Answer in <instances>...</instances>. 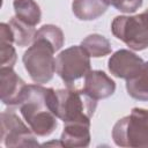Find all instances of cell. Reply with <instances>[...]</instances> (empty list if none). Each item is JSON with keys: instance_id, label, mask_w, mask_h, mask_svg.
<instances>
[{"instance_id": "1", "label": "cell", "mask_w": 148, "mask_h": 148, "mask_svg": "<svg viewBox=\"0 0 148 148\" xmlns=\"http://www.w3.org/2000/svg\"><path fill=\"white\" fill-rule=\"evenodd\" d=\"M56 104L57 94L54 89L37 83L28 84L18 109L35 135L49 136L58 127Z\"/></svg>"}, {"instance_id": "2", "label": "cell", "mask_w": 148, "mask_h": 148, "mask_svg": "<svg viewBox=\"0 0 148 148\" xmlns=\"http://www.w3.org/2000/svg\"><path fill=\"white\" fill-rule=\"evenodd\" d=\"M56 114L64 124H90V119L97 106L95 98L86 94L83 89L77 90L71 87L56 90Z\"/></svg>"}, {"instance_id": "3", "label": "cell", "mask_w": 148, "mask_h": 148, "mask_svg": "<svg viewBox=\"0 0 148 148\" xmlns=\"http://www.w3.org/2000/svg\"><path fill=\"white\" fill-rule=\"evenodd\" d=\"M112 139L119 147L148 148V110L134 108L120 118L112 128Z\"/></svg>"}, {"instance_id": "4", "label": "cell", "mask_w": 148, "mask_h": 148, "mask_svg": "<svg viewBox=\"0 0 148 148\" xmlns=\"http://www.w3.org/2000/svg\"><path fill=\"white\" fill-rule=\"evenodd\" d=\"M54 52L56 50L50 42L35 37L31 46L23 53L22 61L24 68L35 83L43 84L52 80L56 72Z\"/></svg>"}, {"instance_id": "5", "label": "cell", "mask_w": 148, "mask_h": 148, "mask_svg": "<svg viewBox=\"0 0 148 148\" xmlns=\"http://www.w3.org/2000/svg\"><path fill=\"white\" fill-rule=\"evenodd\" d=\"M111 31L131 50L142 51L148 47V17L145 13L116 16L111 23Z\"/></svg>"}, {"instance_id": "6", "label": "cell", "mask_w": 148, "mask_h": 148, "mask_svg": "<svg viewBox=\"0 0 148 148\" xmlns=\"http://www.w3.org/2000/svg\"><path fill=\"white\" fill-rule=\"evenodd\" d=\"M56 72L66 86L71 87L90 72V56L81 45H73L57 56Z\"/></svg>"}, {"instance_id": "7", "label": "cell", "mask_w": 148, "mask_h": 148, "mask_svg": "<svg viewBox=\"0 0 148 148\" xmlns=\"http://www.w3.org/2000/svg\"><path fill=\"white\" fill-rule=\"evenodd\" d=\"M0 139L7 148L37 147L39 145L31 128L27 126L12 109L1 112Z\"/></svg>"}, {"instance_id": "8", "label": "cell", "mask_w": 148, "mask_h": 148, "mask_svg": "<svg viewBox=\"0 0 148 148\" xmlns=\"http://www.w3.org/2000/svg\"><path fill=\"white\" fill-rule=\"evenodd\" d=\"M145 61L130 50H118L108 60L110 73L119 79H132L142 68Z\"/></svg>"}, {"instance_id": "9", "label": "cell", "mask_w": 148, "mask_h": 148, "mask_svg": "<svg viewBox=\"0 0 148 148\" xmlns=\"http://www.w3.org/2000/svg\"><path fill=\"white\" fill-rule=\"evenodd\" d=\"M1 102L9 106L20 105L28 84L14 72L13 67H0Z\"/></svg>"}, {"instance_id": "10", "label": "cell", "mask_w": 148, "mask_h": 148, "mask_svg": "<svg viewBox=\"0 0 148 148\" xmlns=\"http://www.w3.org/2000/svg\"><path fill=\"white\" fill-rule=\"evenodd\" d=\"M83 91L95 98L104 99L116 91V82L103 71H90L84 76Z\"/></svg>"}, {"instance_id": "11", "label": "cell", "mask_w": 148, "mask_h": 148, "mask_svg": "<svg viewBox=\"0 0 148 148\" xmlns=\"http://www.w3.org/2000/svg\"><path fill=\"white\" fill-rule=\"evenodd\" d=\"M60 142L62 147H88L90 143V124H65Z\"/></svg>"}, {"instance_id": "12", "label": "cell", "mask_w": 148, "mask_h": 148, "mask_svg": "<svg viewBox=\"0 0 148 148\" xmlns=\"http://www.w3.org/2000/svg\"><path fill=\"white\" fill-rule=\"evenodd\" d=\"M108 5L103 0H73L72 10L73 14L81 21H92L102 16Z\"/></svg>"}, {"instance_id": "13", "label": "cell", "mask_w": 148, "mask_h": 148, "mask_svg": "<svg viewBox=\"0 0 148 148\" xmlns=\"http://www.w3.org/2000/svg\"><path fill=\"white\" fill-rule=\"evenodd\" d=\"M14 39L8 23H0V64L1 67H14L16 51L13 46Z\"/></svg>"}, {"instance_id": "14", "label": "cell", "mask_w": 148, "mask_h": 148, "mask_svg": "<svg viewBox=\"0 0 148 148\" xmlns=\"http://www.w3.org/2000/svg\"><path fill=\"white\" fill-rule=\"evenodd\" d=\"M13 7L15 16L29 25L35 27L42 20L40 8L34 0H14Z\"/></svg>"}, {"instance_id": "15", "label": "cell", "mask_w": 148, "mask_h": 148, "mask_svg": "<svg viewBox=\"0 0 148 148\" xmlns=\"http://www.w3.org/2000/svg\"><path fill=\"white\" fill-rule=\"evenodd\" d=\"M126 90L134 99L148 101V61L134 77L126 80Z\"/></svg>"}, {"instance_id": "16", "label": "cell", "mask_w": 148, "mask_h": 148, "mask_svg": "<svg viewBox=\"0 0 148 148\" xmlns=\"http://www.w3.org/2000/svg\"><path fill=\"white\" fill-rule=\"evenodd\" d=\"M9 27L13 34V39L14 43L17 46H28L31 43H34L35 39V35H36V30L35 27L29 25L28 23L18 20L16 16L12 17L9 20Z\"/></svg>"}, {"instance_id": "17", "label": "cell", "mask_w": 148, "mask_h": 148, "mask_svg": "<svg viewBox=\"0 0 148 148\" xmlns=\"http://www.w3.org/2000/svg\"><path fill=\"white\" fill-rule=\"evenodd\" d=\"M81 46L92 58H101L111 53V44L109 39L98 34L88 35L81 42Z\"/></svg>"}, {"instance_id": "18", "label": "cell", "mask_w": 148, "mask_h": 148, "mask_svg": "<svg viewBox=\"0 0 148 148\" xmlns=\"http://www.w3.org/2000/svg\"><path fill=\"white\" fill-rule=\"evenodd\" d=\"M35 37H39V38L46 39L47 42H50L53 45L56 51H59L62 47L64 40H65L62 30L59 27L53 25V24H45V25L40 27L36 31Z\"/></svg>"}, {"instance_id": "19", "label": "cell", "mask_w": 148, "mask_h": 148, "mask_svg": "<svg viewBox=\"0 0 148 148\" xmlns=\"http://www.w3.org/2000/svg\"><path fill=\"white\" fill-rule=\"evenodd\" d=\"M108 6L114 7L117 10L126 14L136 12L141 6L143 0H103Z\"/></svg>"}, {"instance_id": "20", "label": "cell", "mask_w": 148, "mask_h": 148, "mask_svg": "<svg viewBox=\"0 0 148 148\" xmlns=\"http://www.w3.org/2000/svg\"><path fill=\"white\" fill-rule=\"evenodd\" d=\"M143 13H145V14H146V15H147V17H148V8H147V9H146V10H145V12H143Z\"/></svg>"}]
</instances>
